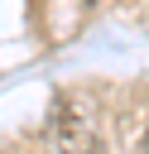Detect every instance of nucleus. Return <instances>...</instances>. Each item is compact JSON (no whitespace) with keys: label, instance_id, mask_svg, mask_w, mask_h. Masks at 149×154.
I'll return each instance as SVG.
<instances>
[{"label":"nucleus","instance_id":"nucleus-1","mask_svg":"<svg viewBox=\"0 0 149 154\" xmlns=\"http://www.w3.org/2000/svg\"><path fill=\"white\" fill-rule=\"evenodd\" d=\"M48 154H106V144L82 111L58 101L53 116H48Z\"/></svg>","mask_w":149,"mask_h":154},{"label":"nucleus","instance_id":"nucleus-2","mask_svg":"<svg viewBox=\"0 0 149 154\" xmlns=\"http://www.w3.org/2000/svg\"><path fill=\"white\" fill-rule=\"evenodd\" d=\"M144 154H149V135H144Z\"/></svg>","mask_w":149,"mask_h":154}]
</instances>
